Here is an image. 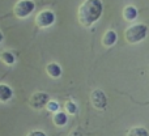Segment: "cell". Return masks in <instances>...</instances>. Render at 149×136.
Here are the masks:
<instances>
[{
	"instance_id": "1",
	"label": "cell",
	"mask_w": 149,
	"mask_h": 136,
	"mask_svg": "<svg viewBox=\"0 0 149 136\" xmlns=\"http://www.w3.org/2000/svg\"><path fill=\"white\" fill-rule=\"evenodd\" d=\"M102 9L103 7L101 0H85L79 7V12H77L80 25L88 28L94 24L102 15Z\"/></svg>"
},
{
	"instance_id": "2",
	"label": "cell",
	"mask_w": 149,
	"mask_h": 136,
	"mask_svg": "<svg viewBox=\"0 0 149 136\" xmlns=\"http://www.w3.org/2000/svg\"><path fill=\"white\" fill-rule=\"evenodd\" d=\"M147 31L148 28L144 24H135L128 26V29L124 31V38L128 43H137L147 37Z\"/></svg>"
},
{
	"instance_id": "3",
	"label": "cell",
	"mask_w": 149,
	"mask_h": 136,
	"mask_svg": "<svg viewBox=\"0 0 149 136\" xmlns=\"http://www.w3.org/2000/svg\"><path fill=\"white\" fill-rule=\"evenodd\" d=\"M34 7H36L34 1H31V0H20L18 3H16L15 8H13V13L18 18H25L34 10Z\"/></svg>"
},
{
	"instance_id": "4",
	"label": "cell",
	"mask_w": 149,
	"mask_h": 136,
	"mask_svg": "<svg viewBox=\"0 0 149 136\" xmlns=\"http://www.w3.org/2000/svg\"><path fill=\"white\" fill-rule=\"evenodd\" d=\"M50 101L49 98V94L47 93H43V92H37L34 93L33 96L30 97L29 100V106L34 110H41L46 106V103Z\"/></svg>"
},
{
	"instance_id": "5",
	"label": "cell",
	"mask_w": 149,
	"mask_h": 136,
	"mask_svg": "<svg viewBox=\"0 0 149 136\" xmlns=\"http://www.w3.org/2000/svg\"><path fill=\"white\" fill-rule=\"evenodd\" d=\"M90 101L97 110H105L106 106H107V97L101 89L93 90L92 94H90Z\"/></svg>"
},
{
	"instance_id": "6",
	"label": "cell",
	"mask_w": 149,
	"mask_h": 136,
	"mask_svg": "<svg viewBox=\"0 0 149 136\" xmlns=\"http://www.w3.org/2000/svg\"><path fill=\"white\" fill-rule=\"evenodd\" d=\"M55 21V15L51 10H42L38 13L36 18V24L38 28H47V26L52 25Z\"/></svg>"
},
{
	"instance_id": "7",
	"label": "cell",
	"mask_w": 149,
	"mask_h": 136,
	"mask_svg": "<svg viewBox=\"0 0 149 136\" xmlns=\"http://www.w3.org/2000/svg\"><path fill=\"white\" fill-rule=\"evenodd\" d=\"M13 90L5 84H0V102H7L12 98Z\"/></svg>"
},
{
	"instance_id": "8",
	"label": "cell",
	"mask_w": 149,
	"mask_h": 136,
	"mask_svg": "<svg viewBox=\"0 0 149 136\" xmlns=\"http://www.w3.org/2000/svg\"><path fill=\"white\" fill-rule=\"evenodd\" d=\"M116 42V33L114 30H107L102 37V45L106 47L113 46Z\"/></svg>"
},
{
	"instance_id": "9",
	"label": "cell",
	"mask_w": 149,
	"mask_h": 136,
	"mask_svg": "<svg viewBox=\"0 0 149 136\" xmlns=\"http://www.w3.org/2000/svg\"><path fill=\"white\" fill-rule=\"evenodd\" d=\"M52 122H54V124L58 127L65 126L68 122V116H67V114L63 113V111H56V113L54 114V116H52Z\"/></svg>"
},
{
	"instance_id": "10",
	"label": "cell",
	"mask_w": 149,
	"mask_h": 136,
	"mask_svg": "<svg viewBox=\"0 0 149 136\" xmlns=\"http://www.w3.org/2000/svg\"><path fill=\"white\" fill-rule=\"evenodd\" d=\"M46 72L50 77L56 79V77H59L60 75H62V68H60V66L56 64V63H49L46 67Z\"/></svg>"
},
{
	"instance_id": "11",
	"label": "cell",
	"mask_w": 149,
	"mask_h": 136,
	"mask_svg": "<svg viewBox=\"0 0 149 136\" xmlns=\"http://www.w3.org/2000/svg\"><path fill=\"white\" fill-rule=\"evenodd\" d=\"M123 17L126 21H134L137 17V10L132 5H127L123 9Z\"/></svg>"
},
{
	"instance_id": "12",
	"label": "cell",
	"mask_w": 149,
	"mask_h": 136,
	"mask_svg": "<svg viewBox=\"0 0 149 136\" xmlns=\"http://www.w3.org/2000/svg\"><path fill=\"white\" fill-rule=\"evenodd\" d=\"M127 136H149V134L144 127H134L128 131Z\"/></svg>"
},
{
	"instance_id": "13",
	"label": "cell",
	"mask_w": 149,
	"mask_h": 136,
	"mask_svg": "<svg viewBox=\"0 0 149 136\" xmlns=\"http://www.w3.org/2000/svg\"><path fill=\"white\" fill-rule=\"evenodd\" d=\"M1 60L5 63V64H8V66H10V64H13L15 63V60H16V58H15V55L12 54V52H8V51H5V52H3L1 54Z\"/></svg>"
},
{
	"instance_id": "14",
	"label": "cell",
	"mask_w": 149,
	"mask_h": 136,
	"mask_svg": "<svg viewBox=\"0 0 149 136\" xmlns=\"http://www.w3.org/2000/svg\"><path fill=\"white\" fill-rule=\"evenodd\" d=\"M64 107H65V110H67V113L68 114H76L77 113V106H76V103L73 102V101H67L65 102V105H64Z\"/></svg>"
},
{
	"instance_id": "15",
	"label": "cell",
	"mask_w": 149,
	"mask_h": 136,
	"mask_svg": "<svg viewBox=\"0 0 149 136\" xmlns=\"http://www.w3.org/2000/svg\"><path fill=\"white\" fill-rule=\"evenodd\" d=\"M46 109L55 114L58 110H59V103H58L56 101H49V102L46 103Z\"/></svg>"
},
{
	"instance_id": "16",
	"label": "cell",
	"mask_w": 149,
	"mask_h": 136,
	"mask_svg": "<svg viewBox=\"0 0 149 136\" xmlns=\"http://www.w3.org/2000/svg\"><path fill=\"white\" fill-rule=\"evenodd\" d=\"M26 136H47V135L42 131H30Z\"/></svg>"
},
{
	"instance_id": "17",
	"label": "cell",
	"mask_w": 149,
	"mask_h": 136,
	"mask_svg": "<svg viewBox=\"0 0 149 136\" xmlns=\"http://www.w3.org/2000/svg\"><path fill=\"white\" fill-rule=\"evenodd\" d=\"M68 136H82V134H81V131H79V130H73Z\"/></svg>"
},
{
	"instance_id": "18",
	"label": "cell",
	"mask_w": 149,
	"mask_h": 136,
	"mask_svg": "<svg viewBox=\"0 0 149 136\" xmlns=\"http://www.w3.org/2000/svg\"><path fill=\"white\" fill-rule=\"evenodd\" d=\"M1 39H3V34H1V31H0V42H1Z\"/></svg>"
}]
</instances>
